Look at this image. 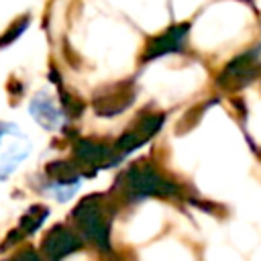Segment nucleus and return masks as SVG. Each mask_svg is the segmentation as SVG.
Returning a JSON list of instances; mask_svg holds the SVG:
<instances>
[{
  "label": "nucleus",
  "instance_id": "f257e3e1",
  "mask_svg": "<svg viewBox=\"0 0 261 261\" xmlns=\"http://www.w3.org/2000/svg\"><path fill=\"white\" fill-rule=\"evenodd\" d=\"M77 230L96 247H110V216L102 194H90L77 202L71 212Z\"/></svg>",
  "mask_w": 261,
  "mask_h": 261
},
{
  "label": "nucleus",
  "instance_id": "f03ea898",
  "mask_svg": "<svg viewBox=\"0 0 261 261\" xmlns=\"http://www.w3.org/2000/svg\"><path fill=\"white\" fill-rule=\"evenodd\" d=\"M120 179L124 184V190L135 196H175L177 194V186L167 177H163L147 161L133 163Z\"/></svg>",
  "mask_w": 261,
  "mask_h": 261
},
{
  "label": "nucleus",
  "instance_id": "7ed1b4c3",
  "mask_svg": "<svg viewBox=\"0 0 261 261\" xmlns=\"http://www.w3.org/2000/svg\"><path fill=\"white\" fill-rule=\"evenodd\" d=\"M261 77V47L232 57L216 75V86L224 92H239Z\"/></svg>",
  "mask_w": 261,
  "mask_h": 261
},
{
  "label": "nucleus",
  "instance_id": "20e7f679",
  "mask_svg": "<svg viewBox=\"0 0 261 261\" xmlns=\"http://www.w3.org/2000/svg\"><path fill=\"white\" fill-rule=\"evenodd\" d=\"M190 29H192L190 22H173L165 31L149 37L141 53V63H147V61H153V59H159L171 53H181L188 45Z\"/></svg>",
  "mask_w": 261,
  "mask_h": 261
},
{
  "label": "nucleus",
  "instance_id": "39448f33",
  "mask_svg": "<svg viewBox=\"0 0 261 261\" xmlns=\"http://www.w3.org/2000/svg\"><path fill=\"white\" fill-rule=\"evenodd\" d=\"M163 122H165V112H141L137 116V120L120 135V139L116 141L114 149L118 153H122V155L139 149L143 143L151 141L159 133Z\"/></svg>",
  "mask_w": 261,
  "mask_h": 261
},
{
  "label": "nucleus",
  "instance_id": "423d86ee",
  "mask_svg": "<svg viewBox=\"0 0 261 261\" xmlns=\"http://www.w3.org/2000/svg\"><path fill=\"white\" fill-rule=\"evenodd\" d=\"M135 100V86L133 82H118L114 86L104 88L94 98V110L98 116H116L124 112Z\"/></svg>",
  "mask_w": 261,
  "mask_h": 261
},
{
  "label": "nucleus",
  "instance_id": "0eeeda50",
  "mask_svg": "<svg viewBox=\"0 0 261 261\" xmlns=\"http://www.w3.org/2000/svg\"><path fill=\"white\" fill-rule=\"evenodd\" d=\"M80 249H82L80 237L63 224H55L53 228H49L41 241V253L47 261H61L63 257H67Z\"/></svg>",
  "mask_w": 261,
  "mask_h": 261
},
{
  "label": "nucleus",
  "instance_id": "6e6552de",
  "mask_svg": "<svg viewBox=\"0 0 261 261\" xmlns=\"http://www.w3.org/2000/svg\"><path fill=\"white\" fill-rule=\"evenodd\" d=\"M73 153L77 157V161H82L84 165H90V167H100V165H108L112 161V151L102 145V143H96L92 139H82L75 143L73 147Z\"/></svg>",
  "mask_w": 261,
  "mask_h": 261
},
{
  "label": "nucleus",
  "instance_id": "1a4fd4ad",
  "mask_svg": "<svg viewBox=\"0 0 261 261\" xmlns=\"http://www.w3.org/2000/svg\"><path fill=\"white\" fill-rule=\"evenodd\" d=\"M31 112L37 118V122L41 126H45L47 130H53L55 126H59L61 112L57 110V106L47 96H37V100L31 104Z\"/></svg>",
  "mask_w": 261,
  "mask_h": 261
},
{
  "label": "nucleus",
  "instance_id": "9d476101",
  "mask_svg": "<svg viewBox=\"0 0 261 261\" xmlns=\"http://www.w3.org/2000/svg\"><path fill=\"white\" fill-rule=\"evenodd\" d=\"M45 171H47V175H49L55 184H59V186L75 184L77 177H80L77 167H75L73 163H69V161H51V163L45 167Z\"/></svg>",
  "mask_w": 261,
  "mask_h": 261
},
{
  "label": "nucleus",
  "instance_id": "9b49d317",
  "mask_svg": "<svg viewBox=\"0 0 261 261\" xmlns=\"http://www.w3.org/2000/svg\"><path fill=\"white\" fill-rule=\"evenodd\" d=\"M47 214H49L47 206H41V204L31 206V208H29V212H24V216H22V220H20V224H18V230H16V232H18V237L35 232V230L45 222Z\"/></svg>",
  "mask_w": 261,
  "mask_h": 261
},
{
  "label": "nucleus",
  "instance_id": "f8f14e48",
  "mask_svg": "<svg viewBox=\"0 0 261 261\" xmlns=\"http://www.w3.org/2000/svg\"><path fill=\"white\" fill-rule=\"evenodd\" d=\"M10 261H43L33 249H24V251H20L18 255H14Z\"/></svg>",
  "mask_w": 261,
  "mask_h": 261
},
{
  "label": "nucleus",
  "instance_id": "ddd939ff",
  "mask_svg": "<svg viewBox=\"0 0 261 261\" xmlns=\"http://www.w3.org/2000/svg\"><path fill=\"white\" fill-rule=\"evenodd\" d=\"M243 2H249V4H251V0H243Z\"/></svg>",
  "mask_w": 261,
  "mask_h": 261
}]
</instances>
